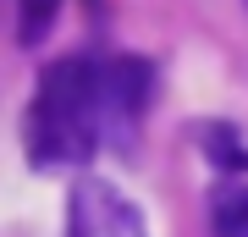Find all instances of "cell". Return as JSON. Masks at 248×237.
Instances as JSON below:
<instances>
[{
    "mask_svg": "<svg viewBox=\"0 0 248 237\" xmlns=\"http://www.w3.org/2000/svg\"><path fill=\"white\" fill-rule=\"evenodd\" d=\"M94 88L89 61H50L39 78L33 111H28V155L33 166H83L94 155Z\"/></svg>",
    "mask_w": 248,
    "mask_h": 237,
    "instance_id": "obj_1",
    "label": "cell"
},
{
    "mask_svg": "<svg viewBox=\"0 0 248 237\" xmlns=\"http://www.w3.org/2000/svg\"><path fill=\"white\" fill-rule=\"evenodd\" d=\"M89 88H94V132L127 149L138 138L143 111H149L155 66L143 55H105L99 66H89Z\"/></svg>",
    "mask_w": 248,
    "mask_h": 237,
    "instance_id": "obj_2",
    "label": "cell"
},
{
    "mask_svg": "<svg viewBox=\"0 0 248 237\" xmlns=\"http://www.w3.org/2000/svg\"><path fill=\"white\" fill-rule=\"evenodd\" d=\"M66 237H149V226L116 182L83 176L66 199Z\"/></svg>",
    "mask_w": 248,
    "mask_h": 237,
    "instance_id": "obj_3",
    "label": "cell"
},
{
    "mask_svg": "<svg viewBox=\"0 0 248 237\" xmlns=\"http://www.w3.org/2000/svg\"><path fill=\"white\" fill-rule=\"evenodd\" d=\"M210 237H248V182L232 176L210 193Z\"/></svg>",
    "mask_w": 248,
    "mask_h": 237,
    "instance_id": "obj_4",
    "label": "cell"
},
{
    "mask_svg": "<svg viewBox=\"0 0 248 237\" xmlns=\"http://www.w3.org/2000/svg\"><path fill=\"white\" fill-rule=\"evenodd\" d=\"M55 17H61V0H17V44H45Z\"/></svg>",
    "mask_w": 248,
    "mask_h": 237,
    "instance_id": "obj_5",
    "label": "cell"
},
{
    "mask_svg": "<svg viewBox=\"0 0 248 237\" xmlns=\"http://www.w3.org/2000/svg\"><path fill=\"white\" fill-rule=\"evenodd\" d=\"M204 138V149H210V160L221 171H248V149H243V138H237V127H226V122H210L199 132Z\"/></svg>",
    "mask_w": 248,
    "mask_h": 237,
    "instance_id": "obj_6",
    "label": "cell"
}]
</instances>
